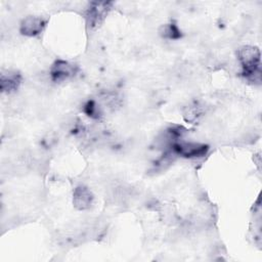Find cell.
<instances>
[{
	"mask_svg": "<svg viewBox=\"0 0 262 262\" xmlns=\"http://www.w3.org/2000/svg\"><path fill=\"white\" fill-rule=\"evenodd\" d=\"M260 50L255 46H243L237 51V58L243 68V75L251 82L260 84Z\"/></svg>",
	"mask_w": 262,
	"mask_h": 262,
	"instance_id": "1",
	"label": "cell"
},
{
	"mask_svg": "<svg viewBox=\"0 0 262 262\" xmlns=\"http://www.w3.org/2000/svg\"><path fill=\"white\" fill-rule=\"evenodd\" d=\"M171 149L176 154V156H182L184 158H200L204 157L208 152L209 147L204 143L179 140L173 144Z\"/></svg>",
	"mask_w": 262,
	"mask_h": 262,
	"instance_id": "2",
	"label": "cell"
},
{
	"mask_svg": "<svg viewBox=\"0 0 262 262\" xmlns=\"http://www.w3.org/2000/svg\"><path fill=\"white\" fill-rule=\"evenodd\" d=\"M111 2H101V1H95L91 2L86 10L85 16L87 20V26L90 27V29L96 28L101 24V21L106 16L108 10L111 9Z\"/></svg>",
	"mask_w": 262,
	"mask_h": 262,
	"instance_id": "3",
	"label": "cell"
},
{
	"mask_svg": "<svg viewBox=\"0 0 262 262\" xmlns=\"http://www.w3.org/2000/svg\"><path fill=\"white\" fill-rule=\"evenodd\" d=\"M78 67L67 60L58 59L53 62L50 69V77L53 82H63L76 75Z\"/></svg>",
	"mask_w": 262,
	"mask_h": 262,
	"instance_id": "4",
	"label": "cell"
},
{
	"mask_svg": "<svg viewBox=\"0 0 262 262\" xmlns=\"http://www.w3.org/2000/svg\"><path fill=\"white\" fill-rule=\"evenodd\" d=\"M45 25L46 21L42 17L36 15H28L21 20L19 26V32L23 35L29 37L37 36L43 31Z\"/></svg>",
	"mask_w": 262,
	"mask_h": 262,
	"instance_id": "5",
	"label": "cell"
},
{
	"mask_svg": "<svg viewBox=\"0 0 262 262\" xmlns=\"http://www.w3.org/2000/svg\"><path fill=\"white\" fill-rule=\"evenodd\" d=\"M93 202V194L90 189L84 185H79L73 192V204L77 210L84 211L91 207Z\"/></svg>",
	"mask_w": 262,
	"mask_h": 262,
	"instance_id": "6",
	"label": "cell"
},
{
	"mask_svg": "<svg viewBox=\"0 0 262 262\" xmlns=\"http://www.w3.org/2000/svg\"><path fill=\"white\" fill-rule=\"evenodd\" d=\"M21 81V76L16 72L6 71L1 73V90L5 93H10L17 89Z\"/></svg>",
	"mask_w": 262,
	"mask_h": 262,
	"instance_id": "7",
	"label": "cell"
},
{
	"mask_svg": "<svg viewBox=\"0 0 262 262\" xmlns=\"http://www.w3.org/2000/svg\"><path fill=\"white\" fill-rule=\"evenodd\" d=\"M182 116L186 122H194L196 121L203 114H204V108L203 105L199 104L198 102L190 103L186 105L183 111H182Z\"/></svg>",
	"mask_w": 262,
	"mask_h": 262,
	"instance_id": "8",
	"label": "cell"
},
{
	"mask_svg": "<svg viewBox=\"0 0 262 262\" xmlns=\"http://www.w3.org/2000/svg\"><path fill=\"white\" fill-rule=\"evenodd\" d=\"M159 33L162 38L168 39V40H177V39L181 38V36H182L180 29L174 23H169V24L163 25L160 28Z\"/></svg>",
	"mask_w": 262,
	"mask_h": 262,
	"instance_id": "9",
	"label": "cell"
},
{
	"mask_svg": "<svg viewBox=\"0 0 262 262\" xmlns=\"http://www.w3.org/2000/svg\"><path fill=\"white\" fill-rule=\"evenodd\" d=\"M84 112L91 118L93 119H99V117L101 116V112H100V107L99 105L93 101V100H90L88 101L85 106H84Z\"/></svg>",
	"mask_w": 262,
	"mask_h": 262,
	"instance_id": "10",
	"label": "cell"
}]
</instances>
